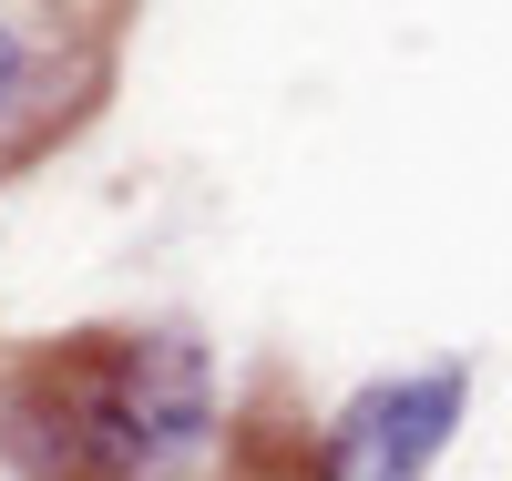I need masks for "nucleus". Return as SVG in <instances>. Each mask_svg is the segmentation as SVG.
<instances>
[{
	"instance_id": "obj_1",
	"label": "nucleus",
	"mask_w": 512,
	"mask_h": 481,
	"mask_svg": "<svg viewBox=\"0 0 512 481\" xmlns=\"http://www.w3.org/2000/svg\"><path fill=\"white\" fill-rule=\"evenodd\" d=\"M226 359L195 318H113L0 369L11 481H236Z\"/></svg>"
},
{
	"instance_id": "obj_2",
	"label": "nucleus",
	"mask_w": 512,
	"mask_h": 481,
	"mask_svg": "<svg viewBox=\"0 0 512 481\" xmlns=\"http://www.w3.org/2000/svg\"><path fill=\"white\" fill-rule=\"evenodd\" d=\"M472 400H482L472 348L400 359L308 420V441L287 451V481H431L461 451V430H472Z\"/></svg>"
},
{
	"instance_id": "obj_3",
	"label": "nucleus",
	"mask_w": 512,
	"mask_h": 481,
	"mask_svg": "<svg viewBox=\"0 0 512 481\" xmlns=\"http://www.w3.org/2000/svg\"><path fill=\"white\" fill-rule=\"evenodd\" d=\"M41 31L11 11V0H0V134H21V113H31V93H41Z\"/></svg>"
},
{
	"instance_id": "obj_4",
	"label": "nucleus",
	"mask_w": 512,
	"mask_h": 481,
	"mask_svg": "<svg viewBox=\"0 0 512 481\" xmlns=\"http://www.w3.org/2000/svg\"><path fill=\"white\" fill-rule=\"evenodd\" d=\"M236 481H287V461H277V471H236Z\"/></svg>"
}]
</instances>
